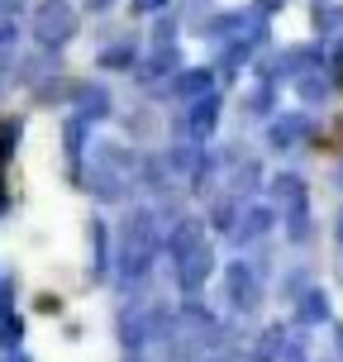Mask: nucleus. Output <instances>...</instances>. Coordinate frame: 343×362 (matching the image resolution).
Here are the masks:
<instances>
[{
    "label": "nucleus",
    "instance_id": "f257e3e1",
    "mask_svg": "<svg viewBox=\"0 0 343 362\" xmlns=\"http://www.w3.org/2000/svg\"><path fill=\"white\" fill-rule=\"evenodd\" d=\"M10 144H15V129H0V167H5V158H10Z\"/></svg>",
    "mask_w": 343,
    "mask_h": 362
}]
</instances>
